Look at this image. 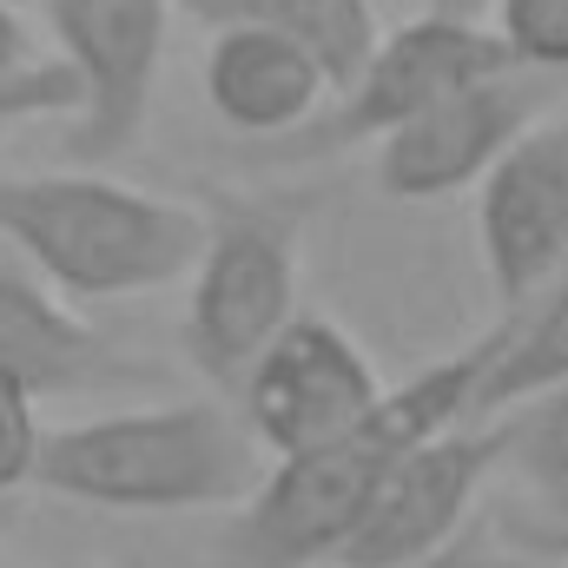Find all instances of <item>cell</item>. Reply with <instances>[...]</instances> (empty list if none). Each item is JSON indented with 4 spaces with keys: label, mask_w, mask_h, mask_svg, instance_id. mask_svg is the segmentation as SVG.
<instances>
[{
    "label": "cell",
    "mask_w": 568,
    "mask_h": 568,
    "mask_svg": "<svg viewBox=\"0 0 568 568\" xmlns=\"http://www.w3.org/2000/svg\"><path fill=\"white\" fill-rule=\"evenodd\" d=\"M529 126H542V80L536 73L483 80V87L429 106L424 120H410L404 133L377 145V192L404 199V205L469 192L503 165V152Z\"/></svg>",
    "instance_id": "30bf717a"
},
{
    "label": "cell",
    "mask_w": 568,
    "mask_h": 568,
    "mask_svg": "<svg viewBox=\"0 0 568 568\" xmlns=\"http://www.w3.org/2000/svg\"><path fill=\"white\" fill-rule=\"evenodd\" d=\"M0 377L27 384L33 397H80L140 384L145 371L120 357L53 284L0 258Z\"/></svg>",
    "instance_id": "8fae6325"
},
{
    "label": "cell",
    "mask_w": 568,
    "mask_h": 568,
    "mask_svg": "<svg viewBox=\"0 0 568 568\" xmlns=\"http://www.w3.org/2000/svg\"><path fill=\"white\" fill-rule=\"evenodd\" d=\"M199 80H205V106L219 113V126L258 145H278L291 133H304L331 106L324 67L304 47H291L278 33H252V27L212 33Z\"/></svg>",
    "instance_id": "7c38bea8"
},
{
    "label": "cell",
    "mask_w": 568,
    "mask_h": 568,
    "mask_svg": "<svg viewBox=\"0 0 568 568\" xmlns=\"http://www.w3.org/2000/svg\"><path fill=\"white\" fill-rule=\"evenodd\" d=\"M410 568H536L509 536H496V529H463L449 549H436V556H424V562H410Z\"/></svg>",
    "instance_id": "d6986e66"
},
{
    "label": "cell",
    "mask_w": 568,
    "mask_h": 568,
    "mask_svg": "<svg viewBox=\"0 0 568 568\" xmlns=\"http://www.w3.org/2000/svg\"><path fill=\"white\" fill-rule=\"evenodd\" d=\"M489 33L516 73H568V0H496Z\"/></svg>",
    "instance_id": "2e32d148"
},
{
    "label": "cell",
    "mask_w": 568,
    "mask_h": 568,
    "mask_svg": "<svg viewBox=\"0 0 568 568\" xmlns=\"http://www.w3.org/2000/svg\"><path fill=\"white\" fill-rule=\"evenodd\" d=\"M172 0H40V20L60 47V67L80 87V113L67 120V152L106 165L133 152L159 100Z\"/></svg>",
    "instance_id": "8992f818"
},
{
    "label": "cell",
    "mask_w": 568,
    "mask_h": 568,
    "mask_svg": "<svg viewBox=\"0 0 568 568\" xmlns=\"http://www.w3.org/2000/svg\"><path fill=\"white\" fill-rule=\"evenodd\" d=\"M424 13H436V20H469V27H489L496 0H424Z\"/></svg>",
    "instance_id": "7402d4cb"
},
{
    "label": "cell",
    "mask_w": 568,
    "mask_h": 568,
    "mask_svg": "<svg viewBox=\"0 0 568 568\" xmlns=\"http://www.w3.org/2000/svg\"><path fill=\"white\" fill-rule=\"evenodd\" d=\"M496 364V331H483L476 344L449 351L424 364L410 384H390L384 404L324 449L311 456H284L265 469L258 496L232 516L225 556L232 568H311L337 562V549L351 542V529L364 523L371 496L384 489V476L449 429L476 424V397L483 377Z\"/></svg>",
    "instance_id": "6da1fadb"
},
{
    "label": "cell",
    "mask_w": 568,
    "mask_h": 568,
    "mask_svg": "<svg viewBox=\"0 0 568 568\" xmlns=\"http://www.w3.org/2000/svg\"><path fill=\"white\" fill-rule=\"evenodd\" d=\"M297 324V239L284 219H225L212 225L185 278V357L219 384L245 390L252 364Z\"/></svg>",
    "instance_id": "5b68a950"
},
{
    "label": "cell",
    "mask_w": 568,
    "mask_h": 568,
    "mask_svg": "<svg viewBox=\"0 0 568 568\" xmlns=\"http://www.w3.org/2000/svg\"><path fill=\"white\" fill-rule=\"evenodd\" d=\"M33 483L47 496L120 516L245 509L265 483V449L245 429L239 404L179 397L47 429Z\"/></svg>",
    "instance_id": "7a4b0ae2"
},
{
    "label": "cell",
    "mask_w": 568,
    "mask_h": 568,
    "mask_svg": "<svg viewBox=\"0 0 568 568\" xmlns=\"http://www.w3.org/2000/svg\"><path fill=\"white\" fill-rule=\"evenodd\" d=\"M489 476H503V424H463L410 449L337 549V568H410L449 549L469 529Z\"/></svg>",
    "instance_id": "ba28073f"
},
{
    "label": "cell",
    "mask_w": 568,
    "mask_h": 568,
    "mask_svg": "<svg viewBox=\"0 0 568 568\" xmlns=\"http://www.w3.org/2000/svg\"><path fill=\"white\" fill-rule=\"evenodd\" d=\"M40 443H47V424H40V397L13 377H0V496L33 483L40 469Z\"/></svg>",
    "instance_id": "e0dca14e"
},
{
    "label": "cell",
    "mask_w": 568,
    "mask_h": 568,
    "mask_svg": "<svg viewBox=\"0 0 568 568\" xmlns=\"http://www.w3.org/2000/svg\"><path fill=\"white\" fill-rule=\"evenodd\" d=\"M384 390L390 384L351 344L344 324L297 311V324L252 364V377L239 390V417L258 436V449L284 463V456H311V449L351 436L384 404Z\"/></svg>",
    "instance_id": "52a82bcc"
},
{
    "label": "cell",
    "mask_w": 568,
    "mask_h": 568,
    "mask_svg": "<svg viewBox=\"0 0 568 568\" xmlns=\"http://www.w3.org/2000/svg\"><path fill=\"white\" fill-rule=\"evenodd\" d=\"M476 245L503 317L568 272V120H542L476 185Z\"/></svg>",
    "instance_id": "9c48e42d"
},
{
    "label": "cell",
    "mask_w": 568,
    "mask_h": 568,
    "mask_svg": "<svg viewBox=\"0 0 568 568\" xmlns=\"http://www.w3.org/2000/svg\"><path fill=\"white\" fill-rule=\"evenodd\" d=\"M503 73H516V67H509L503 40L489 27L417 13V20H404V27H390L377 40V53L364 60V73L344 93H331V106L304 133L265 145V152L304 165V159L357 152V145H371V140L384 145L390 133H404L410 120H424L429 106H443V100H456V93H469L483 80H503Z\"/></svg>",
    "instance_id": "277c9868"
},
{
    "label": "cell",
    "mask_w": 568,
    "mask_h": 568,
    "mask_svg": "<svg viewBox=\"0 0 568 568\" xmlns=\"http://www.w3.org/2000/svg\"><path fill=\"white\" fill-rule=\"evenodd\" d=\"M496 424H503V476H516V489L529 496L523 516L568 529V384L516 404Z\"/></svg>",
    "instance_id": "9a60e30c"
},
{
    "label": "cell",
    "mask_w": 568,
    "mask_h": 568,
    "mask_svg": "<svg viewBox=\"0 0 568 568\" xmlns=\"http://www.w3.org/2000/svg\"><path fill=\"white\" fill-rule=\"evenodd\" d=\"M205 212L100 172H0V245L60 297H145L192 278Z\"/></svg>",
    "instance_id": "3957f363"
},
{
    "label": "cell",
    "mask_w": 568,
    "mask_h": 568,
    "mask_svg": "<svg viewBox=\"0 0 568 568\" xmlns=\"http://www.w3.org/2000/svg\"><path fill=\"white\" fill-rule=\"evenodd\" d=\"M172 7L212 33L252 27V33H278L291 47H304L324 67L331 93H344L384 40L377 0H172Z\"/></svg>",
    "instance_id": "4fadbf2b"
},
{
    "label": "cell",
    "mask_w": 568,
    "mask_h": 568,
    "mask_svg": "<svg viewBox=\"0 0 568 568\" xmlns=\"http://www.w3.org/2000/svg\"><path fill=\"white\" fill-rule=\"evenodd\" d=\"M47 67H53V60H40V40H33V27H27V13H20L13 0H0V93L40 80Z\"/></svg>",
    "instance_id": "ffe728a7"
},
{
    "label": "cell",
    "mask_w": 568,
    "mask_h": 568,
    "mask_svg": "<svg viewBox=\"0 0 568 568\" xmlns=\"http://www.w3.org/2000/svg\"><path fill=\"white\" fill-rule=\"evenodd\" d=\"M503 536L529 556V562H568V529H549V523H529V516H509Z\"/></svg>",
    "instance_id": "44dd1931"
},
{
    "label": "cell",
    "mask_w": 568,
    "mask_h": 568,
    "mask_svg": "<svg viewBox=\"0 0 568 568\" xmlns=\"http://www.w3.org/2000/svg\"><path fill=\"white\" fill-rule=\"evenodd\" d=\"M73 113H80V87H73V73L60 60L40 80L0 93V126H20V120H73Z\"/></svg>",
    "instance_id": "ac0fdd59"
},
{
    "label": "cell",
    "mask_w": 568,
    "mask_h": 568,
    "mask_svg": "<svg viewBox=\"0 0 568 568\" xmlns=\"http://www.w3.org/2000/svg\"><path fill=\"white\" fill-rule=\"evenodd\" d=\"M568 384V272L549 291H536L523 311L496 317V364L476 397V424L509 417L529 397H549Z\"/></svg>",
    "instance_id": "5bb4252c"
}]
</instances>
